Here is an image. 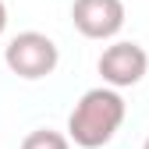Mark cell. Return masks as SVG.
<instances>
[{
    "label": "cell",
    "mask_w": 149,
    "mask_h": 149,
    "mask_svg": "<svg viewBox=\"0 0 149 149\" xmlns=\"http://www.w3.org/2000/svg\"><path fill=\"white\" fill-rule=\"evenodd\" d=\"M4 64H7L11 74H18V78L39 82V78H46V74L57 71L61 50H57V43H53L46 32H18L4 46Z\"/></svg>",
    "instance_id": "7a4b0ae2"
},
{
    "label": "cell",
    "mask_w": 149,
    "mask_h": 149,
    "mask_svg": "<svg viewBox=\"0 0 149 149\" xmlns=\"http://www.w3.org/2000/svg\"><path fill=\"white\" fill-rule=\"evenodd\" d=\"M4 29H7V4L0 0V36H4Z\"/></svg>",
    "instance_id": "8992f818"
},
{
    "label": "cell",
    "mask_w": 149,
    "mask_h": 149,
    "mask_svg": "<svg viewBox=\"0 0 149 149\" xmlns=\"http://www.w3.org/2000/svg\"><path fill=\"white\" fill-rule=\"evenodd\" d=\"M124 0H74L71 22L85 39H114L124 29Z\"/></svg>",
    "instance_id": "277c9868"
},
{
    "label": "cell",
    "mask_w": 149,
    "mask_h": 149,
    "mask_svg": "<svg viewBox=\"0 0 149 149\" xmlns=\"http://www.w3.org/2000/svg\"><path fill=\"white\" fill-rule=\"evenodd\" d=\"M22 149H71V139L53 128H36L22 139Z\"/></svg>",
    "instance_id": "5b68a950"
},
{
    "label": "cell",
    "mask_w": 149,
    "mask_h": 149,
    "mask_svg": "<svg viewBox=\"0 0 149 149\" xmlns=\"http://www.w3.org/2000/svg\"><path fill=\"white\" fill-rule=\"evenodd\" d=\"M142 149H149V139H146V146H142Z\"/></svg>",
    "instance_id": "52a82bcc"
},
{
    "label": "cell",
    "mask_w": 149,
    "mask_h": 149,
    "mask_svg": "<svg viewBox=\"0 0 149 149\" xmlns=\"http://www.w3.org/2000/svg\"><path fill=\"white\" fill-rule=\"evenodd\" d=\"M124 117H128L124 96L110 85H96V89L82 92L74 110L68 114V139L78 149H103L121 132Z\"/></svg>",
    "instance_id": "6da1fadb"
},
{
    "label": "cell",
    "mask_w": 149,
    "mask_h": 149,
    "mask_svg": "<svg viewBox=\"0 0 149 149\" xmlns=\"http://www.w3.org/2000/svg\"><path fill=\"white\" fill-rule=\"evenodd\" d=\"M96 68L103 74V85H110V89L121 92V89L139 85L149 74V53H146V46H139L132 39H117V43H110L100 53Z\"/></svg>",
    "instance_id": "3957f363"
}]
</instances>
